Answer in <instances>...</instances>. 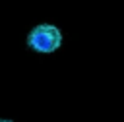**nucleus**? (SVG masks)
I'll list each match as a JSON object with an SVG mask.
<instances>
[{"label":"nucleus","mask_w":124,"mask_h":122,"mask_svg":"<svg viewBox=\"0 0 124 122\" xmlns=\"http://www.w3.org/2000/svg\"><path fill=\"white\" fill-rule=\"evenodd\" d=\"M62 45V33L58 27L43 23L31 29L27 35V46L37 52H54Z\"/></svg>","instance_id":"f257e3e1"},{"label":"nucleus","mask_w":124,"mask_h":122,"mask_svg":"<svg viewBox=\"0 0 124 122\" xmlns=\"http://www.w3.org/2000/svg\"><path fill=\"white\" fill-rule=\"evenodd\" d=\"M0 122H12V120H0Z\"/></svg>","instance_id":"f03ea898"}]
</instances>
